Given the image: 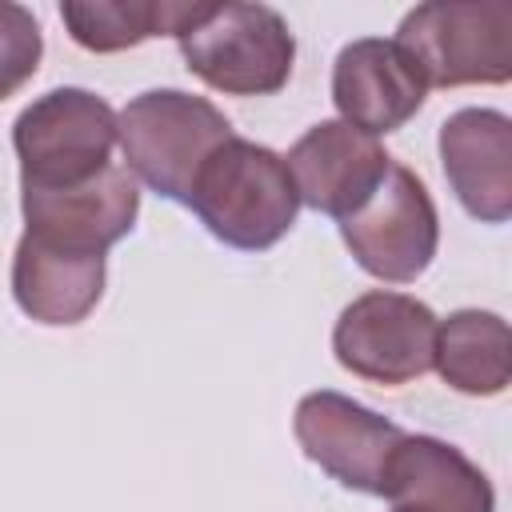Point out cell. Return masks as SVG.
<instances>
[{"mask_svg": "<svg viewBox=\"0 0 512 512\" xmlns=\"http://www.w3.org/2000/svg\"><path fill=\"white\" fill-rule=\"evenodd\" d=\"M188 208L220 244L264 252L296 224L300 196L284 156L256 140L232 136L200 164Z\"/></svg>", "mask_w": 512, "mask_h": 512, "instance_id": "cell-1", "label": "cell"}, {"mask_svg": "<svg viewBox=\"0 0 512 512\" xmlns=\"http://www.w3.org/2000/svg\"><path fill=\"white\" fill-rule=\"evenodd\" d=\"M232 136L236 132L228 116L212 100L180 88L140 92L116 112V144L124 152V168L176 204H188L200 164Z\"/></svg>", "mask_w": 512, "mask_h": 512, "instance_id": "cell-2", "label": "cell"}, {"mask_svg": "<svg viewBox=\"0 0 512 512\" xmlns=\"http://www.w3.org/2000/svg\"><path fill=\"white\" fill-rule=\"evenodd\" d=\"M176 44L188 72L224 96H272L296 64V36L268 4H196Z\"/></svg>", "mask_w": 512, "mask_h": 512, "instance_id": "cell-3", "label": "cell"}, {"mask_svg": "<svg viewBox=\"0 0 512 512\" xmlns=\"http://www.w3.org/2000/svg\"><path fill=\"white\" fill-rule=\"evenodd\" d=\"M428 88L504 84L512 76V8L504 0L416 4L396 32Z\"/></svg>", "mask_w": 512, "mask_h": 512, "instance_id": "cell-4", "label": "cell"}, {"mask_svg": "<svg viewBox=\"0 0 512 512\" xmlns=\"http://www.w3.org/2000/svg\"><path fill=\"white\" fill-rule=\"evenodd\" d=\"M20 188H68L100 176L116 148V112L88 88H52L32 100L16 124Z\"/></svg>", "mask_w": 512, "mask_h": 512, "instance_id": "cell-5", "label": "cell"}, {"mask_svg": "<svg viewBox=\"0 0 512 512\" xmlns=\"http://www.w3.org/2000/svg\"><path fill=\"white\" fill-rule=\"evenodd\" d=\"M436 324L440 320L424 300L372 288L340 312L332 328V352L344 372L396 388L432 368Z\"/></svg>", "mask_w": 512, "mask_h": 512, "instance_id": "cell-6", "label": "cell"}, {"mask_svg": "<svg viewBox=\"0 0 512 512\" xmlns=\"http://www.w3.org/2000/svg\"><path fill=\"white\" fill-rule=\"evenodd\" d=\"M340 236L368 276L408 284L432 264L440 244V220L424 180L412 168L392 164L380 188L352 216L340 220Z\"/></svg>", "mask_w": 512, "mask_h": 512, "instance_id": "cell-7", "label": "cell"}, {"mask_svg": "<svg viewBox=\"0 0 512 512\" xmlns=\"http://www.w3.org/2000/svg\"><path fill=\"white\" fill-rule=\"evenodd\" d=\"M292 432L312 464H320L344 488H356L368 496H380L384 464L404 436L392 420L328 388L308 392L296 404Z\"/></svg>", "mask_w": 512, "mask_h": 512, "instance_id": "cell-8", "label": "cell"}, {"mask_svg": "<svg viewBox=\"0 0 512 512\" xmlns=\"http://www.w3.org/2000/svg\"><path fill=\"white\" fill-rule=\"evenodd\" d=\"M20 212L24 232L76 248V252H108L116 240H124L140 212V188L136 176L124 164H108L100 176L68 188H20Z\"/></svg>", "mask_w": 512, "mask_h": 512, "instance_id": "cell-9", "label": "cell"}, {"mask_svg": "<svg viewBox=\"0 0 512 512\" xmlns=\"http://www.w3.org/2000/svg\"><path fill=\"white\" fill-rule=\"evenodd\" d=\"M284 164L300 204L344 220L380 188L392 168V156L376 136L344 120H320L292 144Z\"/></svg>", "mask_w": 512, "mask_h": 512, "instance_id": "cell-10", "label": "cell"}, {"mask_svg": "<svg viewBox=\"0 0 512 512\" xmlns=\"http://www.w3.org/2000/svg\"><path fill=\"white\" fill-rule=\"evenodd\" d=\"M428 96L424 76L396 40L364 36L340 48L332 68V100L344 124L380 136L404 128Z\"/></svg>", "mask_w": 512, "mask_h": 512, "instance_id": "cell-11", "label": "cell"}, {"mask_svg": "<svg viewBox=\"0 0 512 512\" xmlns=\"http://www.w3.org/2000/svg\"><path fill=\"white\" fill-rule=\"evenodd\" d=\"M440 164L468 216H512V120L496 108H460L440 124Z\"/></svg>", "mask_w": 512, "mask_h": 512, "instance_id": "cell-12", "label": "cell"}, {"mask_svg": "<svg viewBox=\"0 0 512 512\" xmlns=\"http://www.w3.org/2000/svg\"><path fill=\"white\" fill-rule=\"evenodd\" d=\"M380 496L392 512H496L488 476L452 444L436 436H400L392 448Z\"/></svg>", "mask_w": 512, "mask_h": 512, "instance_id": "cell-13", "label": "cell"}, {"mask_svg": "<svg viewBox=\"0 0 512 512\" xmlns=\"http://www.w3.org/2000/svg\"><path fill=\"white\" fill-rule=\"evenodd\" d=\"M12 296L40 324H80L104 296V256L24 232L12 256Z\"/></svg>", "mask_w": 512, "mask_h": 512, "instance_id": "cell-14", "label": "cell"}, {"mask_svg": "<svg viewBox=\"0 0 512 512\" xmlns=\"http://www.w3.org/2000/svg\"><path fill=\"white\" fill-rule=\"evenodd\" d=\"M432 368L464 396H500L512 380L508 320L484 308H460L436 324Z\"/></svg>", "mask_w": 512, "mask_h": 512, "instance_id": "cell-15", "label": "cell"}, {"mask_svg": "<svg viewBox=\"0 0 512 512\" xmlns=\"http://www.w3.org/2000/svg\"><path fill=\"white\" fill-rule=\"evenodd\" d=\"M196 4L180 0H64L60 20L88 52H124L152 36H180Z\"/></svg>", "mask_w": 512, "mask_h": 512, "instance_id": "cell-16", "label": "cell"}, {"mask_svg": "<svg viewBox=\"0 0 512 512\" xmlns=\"http://www.w3.org/2000/svg\"><path fill=\"white\" fill-rule=\"evenodd\" d=\"M44 56V36L36 16L24 4L0 0V100H8L16 88H24Z\"/></svg>", "mask_w": 512, "mask_h": 512, "instance_id": "cell-17", "label": "cell"}]
</instances>
